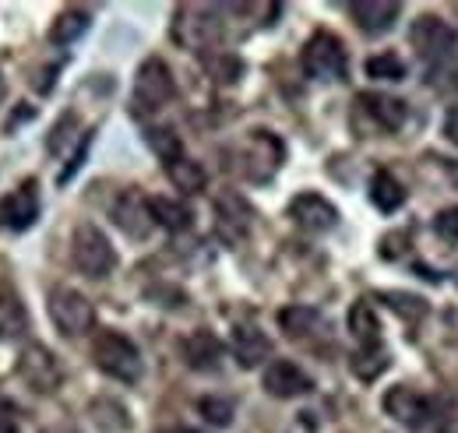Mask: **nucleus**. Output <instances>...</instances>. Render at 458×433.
I'll list each match as a JSON object with an SVG mask.
<instances>
[{
  "label": "nucleus",
  "mask_w": 458,
  "mask_h": 433,
  "mask_svg": "<svg viewBox=\"0 0 458 433\" xmlns=\"http://www.w3.org/2000/svg\"><path fill=\"white\" fill-rule=\"evenodd\" d=\"M43 201H39V180H21L11 194L0 198V229L4 233H25L39 222Z\"/></svg>",
  "instance_id": "7"
},
{
  "label": "nucleus",
  "mask_w": 458,
  "mask_h": 433,
  "mask_svg": "<svg viewBox=\"0 0 458 433\" xmlns=\"http://www.w3.org/2000/svg\"><path fill=\"white\" fill-rule=\"evenodd\" d=\"M360 103H363V109H367V113L374 116V123H377V127H385L388 134L402 131V123H405V116H409L405 103H402V99H395V96H381V92H363V96H360Z\"/></svg>",
  "instance_id": "20"
},
{
  "label": "nucleus",
  "mask_w": 458,
  "mask_h": 433,
  "mask_svg": "<svg viewBox=\"0 0 458 433\" xmlns=\"http://www.w3.org/2000/svg\"><path fill=\"white\" fill-rule=\"evenodd\" d=\"M92 138H96V131H85V134H81V141H78V149H74L71 163L60 169V176H57L60 187H64V183H67V180H71V176H74V173L85 166V156H89V149H92Z\"/></svg>",
  "instance_id": "34"
},
{
  "label": "nucleus",
  "mask_w": 458,
  "mask_h": 433,
  "mask_svg": "<svg viewBox=\"0 0 458 433\" xmlns=\"http://www.w3.org/2000/svg\"><path fill=\"white\" fill-rule=\"evenodd\" d=\"M89 25H92V14L89 11L67 7V11H60L57 18H54V25H50V43L54 47H71V43H78L89 32Z\"/></svg>",
  "instance_id": "21"
},
{
  "label": "nucleus",
  "mask_w": 458,
  "mask_h": 433,
  "mask_svg": "<svg viewBox=\"0 0 458 433\" xmlns=\"http://www.w3.org/2000/svg\"><path fill=\"white\" fill-rule=\"evenodd\" d=\"M283 159H286V149L272 131H250L247 145L240 149V173L254 183H265L276 176Z\"/></svg>",
  "instance_id": "6"
},
{
  "label": "nucleus",
  "mask_w": 458,
  "mask_h": 433,
  "mask_svg": "<svg viewBox=\"0 0 458 433\" xmlns=\"http://www.w3.org/2000/svg\"><path fill=\"white\" fill-rule=\"evenodd\" d=\"M381 405H385V412H388L395 423H402V427H423V423L430 420V398L420 395V391L409 387V384L388 387Z\"/></svg>",
  "instance_id": "12"
},
{
  "label": "nucleus",
  "mask_w": 458,
  "mask_h": 433,
  "mask_svg": "<svg viewBox=\"0 0 458 433\" xmlns=\"http://www.w3.org/2000/svg\"><path fill=\"white\" fill-rule=\"evenodd\" d=\"M370 201H374V208H381L385 216H392V212H399L402 205H405V187H402L392 173L377 169L370 176Z\"/></svg>",
  "instance_id": "23"
},
{
  "label": "nucleus",
  "mask_w": 458,
  "mask_h": 433,
  "mask_svg": "<svg viewBox=\"0 0 458 433\" xmlns=\"http://www.w3.org/2000/svg\"><path fill=\"white\" fill-rule=\"evenodd\" d=\"M145 145H148L166 166L176 163V159H183V141H180V134H176L173 127H148V131H145Z\"/></svg>",
  "instance_id": "28"
},
{
  "label": "nucleus",
  "mask_w": 458,
  "mask_h": 433,
  "mask_svg": "<svg viewBox=\"0 0 458 433\" xmlns=\"http://www.w3.org/2000/svg\"><path fill=\"white\" fill-rule=\"evenodd\" d=\"M279 327L286 331L289 338H307L310 331L321 327V314H318L314 307H300V303H293V307H286V310H279Z\"/></svg>",
  "instance_id": "25"
},
{
  "label": "nucleus",
  "mask_w": 458,
  "mask_h": 433,
  "mask_svg": "<svg viewBox=\"0 0 458 433\" xmlns=\"http://www.w3.org/2000/svg\"><path fill=\"white\" fill-rule=\"evenodd\" d=\"M198 409H201V416H205L212 427H229V423H233V402H229V398L208 395V398L198 402Z\"/></svg>",
  "instance_id": "32"
},
{
  "label": "nucleus",
  "mask_w": 458,
  "mask_h": 433,
  "mask_svg": "<svg viewBox=\"0 0 458 433\" xmlns=\"http://www.w3.org/2000/svg\"><path fill=\"white\" fill-rule=\"evenodd\" d=\"M0 433H21V430H18V427H14L7 416H0Z\"/></svg>",
  "instance_id": "40"
},
{
  "label": "nucleus",
  "mask_w": 458,
  "mask_h": 433,
  "mask_svg": "<svg viewBox=\"0 0 458 433\" xmlns=\"http://www.w3.org/2000/svg\"><path fill=\"white\" fill-rule=\"evenodd\" d=\"M250 205L243 201V198H236V194H223L219 201H216V218H219V233L226 236V240H243L247 236V229H250Z\"/></svg>",
  "instance_id": "19"
},
{
  "label": "nucleus",
  "mask_w": 458,
  "mask_h": 433,
  "mask_svg": "<svg viewBox=\"0 0 458 433\" xmlns=\"http://www.w3.org/2000/svg\"><path fill=\"white\" fill-rule=\"evenodd\" d=\"M71 261L85 278H106L116 268V250L96 222H78L71 233Z\"/></svg>",
  "instance_id": "3"
},
{
  "label": "nucleus",
  "mask_w": 458,
  "mask_h": 433,
  "mask_svg": "<svg viewBox=\"0 0 458 433\" xmlns=\"http://www.w3.org/2000/svg\"><path fill=\"white\" fill-rule=\"evenodd\" d=\"M229 349H233V356H236V363L243 370H254V367H261L272 356V338L261 327L236 325L233 327V338H229Z\"/></svg>",
  "instance_id": "15"
},
{
  "label": "nucleus",
  "mask_w": 458,
  "mask_h": 433,
  "mask_svg": "<svg viewBox=\"0 0 458 433\" xmlns=\"http://www.w3.org/2000/svg\"><path fill=\"white\" fill-rule=\"evenodd\" d=\"M289 218L307 233H328V229L339 225V208L328 198H321L314 191H303L289 201Z\"/></svg>",
  "instance_id": "11"
},
{
  "label": "nucleus",
  "mask_w": 458,
  "mask_h": 433,
  "mask_svg": "<svg viewBox=\"0 0 458 433\" xmlns=\"http://www.w3.org/2000/svg\"><path fill=\"white\" fill-rule=\"evenodd\" d=\"M445 138H448L452 145H458V103L445 113Z\"/></svg>",
  "instance_id": "38"
},
{
  "label": "nucleus",
  "mask_w": 458,
  "mask_h": 433,
  "mask_svg": "<svg viewBox=\"0 0 458 433\" xmlns=\"http://www.w3.org/2000/svg\"><path fill=\"white\" fill-rule=\"evenodd\" d=\"M434 233H437L441 240L458 243V208H448V212H441V216L434 218Z\"/></svg>",
  "instance_id": "37"
},
{
  "label": "nucleus",
  "mask_w": 458,
  "mask_h": 433,
  "mask_svg": "<svg viewBox=\"0 0 458 433\" xmlns=\"http://www.w3.org/2000/svg\"><path fill=\"white\" fill-rule=\"evenodd\" d=\"M455 43H458L455 29L448 21H441V18H434V14L416 18L412 29H409V47L416 50V56H423V60H445V56H452Z\"/></svg>",
  "instance_id": "9"
},
{
  "label": "nucleus",
  "mask_w": 458,
  "mask_h": 433,
  "mask_svg": "<svg viewBox=\"0 0 458 433\" xmlns=\"http://www.w3.org/2000/svg\"><path fill=\"white\" fill-rule=\"evenodd\" d=\"M405 243H409V233H405V229H395V233L381 236V247H377V254H381L385 261H399L402 254H405Z\"/></svg>",
  "instance_id": "36"
},
{
  "label": "nucleus",
  "mask_w": 458,
  "mask_h": 433,
  "mask_svg": "<svg viewBox=\"0 0 458 433\" xmlns=\"http://www.w3.org/2000/svg\"><path fill=\"white\" fill-rule=\"evenodd\" d=\"M18 378L25 380L36 395H54L60 384H64V370H60L57 356L47 345L29 342L18 352Z\"/></svg>",
  "instance_id": "8"
},
{
  "label": "nucleus",
  "mask_w": 458,
  "mask_h": 433,
  "mask_svg": "<svg viewBox=\"0 0 458 433\" xmlns=\"http://www.w3.org/2000/svg\"><path fill=\"white\" fill-rule=\"evenodd\" d=\"M110 216H114L116 229H120L123 236H131V240H145V236L152 233V225H156V218L148 212V198H141L138 191H123V194L116 198Z\"/></svg>",
  "instance_id": "13"
},
{
  "label": "nucleus",
  "mask_w": 458,
  "mask_h": 433,
  "mask_svg": "<svg viewBox=\"0 0 458 433\" xmlns=\"http://www.w3.org/2000/svg\"><path fill=\"white\" fill-rule=\"evenodd\" d=\"M50 321L64 338H81L96 327V307L89 303L85 293L71 285H57L50 293Z\"/></svg>",
  "instance_id": "5"
},
{
  "label": "nucleus",
  "mask_w": 458,
  "mask_h": 433,
  "mask_svg": "<svg viewBox=\"0 0 458 433\" xmlns=\"http://www.w3.org/2000/svg\"><path fill=\"white\" fill-rule=\"evenodd\" d=\"M148 212L156 218V225H163L170 233L191 229V212L180 201H173V198H148Z\"/></svg>",
  "instance_id": "26"
},
{
  "label": "nucleus",
  "mask_w": 458,
  "mask_h": 433,
  "mask_svg": "<svg viewBox=\"0 0 458 433\" xmlns=\"http://www.w3.org/2000/svg\"><path fill=\"white\" fill-rule=\"evenodd\" d=\"M43 433H78V427H71V423H57V427H47Z\"/></svg>",
  "instance_id": "39"
},
{
  "label": "nucleus",
  "mask_w": 458,
  "mask_h": 433,
  "mask_svg": "<svg viewBox=\"0 0 458 433\" xmlns=\"http://www.w3.org/2000/svg\"><path fill=\"white\" fill-rule=\"evenodd\" d=\"M388 349L385 345H374V349H360L352 356V374L360 380H377L385 370H388Z\"/></svg>",
  "instance_id": "29"
},
{
  "label": "nucleus",
  "mask_w": 458,
  "mask_h": 433,
  "mask_svg": "<svg viewBox=\"0 0 458 433\" xmlns=\"http://www.w3.org/2000/svg\"><path fill=\"white\" fill-rule=\"evenodd\" d=\"M4 92H7V85H4V78H0V99H4Z\"/></svg>",
  "instance_id": "42"
},
{
  "label": "nucleus",
  "mask_w": 458,
  "mask_h": 433,
  "mask_svg": "<svg viewBox=\"0 0 458 433\" xmlns=\"http://www.w3.org/2000/svg\"><path fill=\"white\" fill-rule=\"evenodd\" d=\"M92 363L114 380H123V384H138L141 374H145V363H141V352L138 345L120 335V331H99L96 342H92Z\"/></svg>",
  "instance_id": "1"
},
{
  "label": "nucleus",
  "mask_w": 458,
  "mask_h": 433,
  "mask_svg": "<svg viewBox=\"0 0 458 433\" xmlns=\"http://www.w3.org/2000/svg\"><path fill=\"white\" fill-rule=\"evenodd\" d=\"M261 387L272 395V398H300L314 387V380L307 378L293 360H276L265 367V378H261Z\"/></svg>",
  "instance_id": "14"
},
{
  "label": "nucleus",
  "mask_w": 458,
  "mask_h": 433,
  "mask_svg": "<svg viewBox=\"0 0 458 433\" xmlns=\"http://www.w3.org/2000/svg\"><path fill=\"white\" fill-rule=\"evenodd\" d=\"M212 74H216L223 85H233V81L243 74V64L229 54H216V60H212Z\"/></svg>",
  "instance_id": "35"
},
{
  "label": "nucleus",
  "mask_w": 458,
  "mask_h": 433,
  "mask_svg": "<svg viewBox=\"0 0 458 433\" xmlns=\"http://www.w3.org/2000/svg\"><path fill=\"white\" fill-rule=\"evenodd\" d=\"M166 433H198V430H191V427H173V430H166Z\"/></svg>",
  "instance_id": "41"
},
{
  "label": "nucleus",
  "mask_w": 458,
  "mask_h": 433,
  "mask_svg": "<svg viewBox=\"0 0 458 433\" xmlns=\"http://www.w3.org/2000/svg\"><path fill=\"white\" fill-rule=\"evenodd\" d=\"M349 14L367 36H381L399 21L402 4L399 0H360V4L349 7Z\"/></svg>",
  "instance_id": "17"
},
{
  "label": "nucleus",
  "mask_w": 458,
  "mask_h": 433,
  "mask_svg": "<svg viewBox=\"0 0 458 433\" xmlns=\"http://www.w3.org/2000/svg\"><path fill=\"white\" fill-rule=\"evenodd\" d=\"M381 300L388 303V310L392 314H399L402 321H423L427 318V310H430V303L423 300V296H416V293H399V289H388V293H381Z\"/></svg>",
  "instance_id": "27"
},
{
  "label": "nucleus",
  "mask_w": 458,
  "mask_h": 433,
  "mask_svg": "<svg viewBox=\"0 0 458 433\" xmlns=\"http://www.w3.org/2000/svg\"><path fill=\"white\" fill-rule=\"evenodd\" d=\"M74 127H78V116H74V113H64L57 123H54V131H50V138H47V152H50V156H57L60 149L71 141V131H74Z\"/></svg>",
  "instance_id": "33"
},
{
  "label": "nucleus",
  "mask_w": 458,
  "mask_h": 433,
  "mask_svg": "<svg viewBox=\"0 0 458 433\" xmlns=\"http://www.w3.org/2000/svg\"><path fill=\"white\" fill-rule=\"evenodd\" d=\"M92 420L103 427V430H127L131 420H127V409L114 402V398H96L92 402Z\"/></svg>",
  "instance_id": "30"
},
{
  "label": "nucleus",
  "mask_w": 458,
  "mask_h": 433,
  "mask_svg": "<svg viewBox=\"0 0 458 433\" xmlns=\"http://www.w3.org/2000/svg\"><path fill=\"white\" fill-rule=\"evenodd\" d=\"M367 74L377 81H402L405 78V64L395 54H377L367 60Z\"/></svg>",
  "instance_id": "31"
},
{
  "label": "nucleus",
  "mask_w": 458,
  "mask_h": 433,
  "mask_svg": "<svg viewBox=\"0 0 458 433\" xmlns=\"http://www.w3.org/2000/svg\"><path fill=\"white\" fill-rule=\"evenodd\" d=\"M300 67L307 78L314 81H339L345 78V47L343 39L328 29L314 32L307 43H303V54H300Z\"/></svg>",
  "instance_id": "4"
},
{
  "label": "nucleus",
  "mask_w": 458,
  "mask_h": 433,
  "mask_svg": "<svg viewBox=\"0 0 458 433\" xmlns=\"http://www.w3.org/2000/svg\"><path fill=\"white\" fill-rule=\"evenodd\" d=\"M180 349H183V363H187L191 370H198V374L219 370V363H223V356H226V345H223L212 331H194V335H187Z\"/></svg>",
  "instance_id": "16"
},
{
  "label": "nucleus",
  "mask_w": 458,
  "mask_h": 433,
  "mask_svg": "<svg viewBox=\"0 0 458 433\" xmlns=\"http://www.w3.org/2000/svg\"><path fill=\"white\" fill-rule=\"evenodd\" d=\"M173 36L176 43L191 47V50H208L216 39H219V21H216V11L208 7H180L176 11V25H173Z\"/></svg>",
  "instance_id": "10"
},
{
  "label": "nucleus",
  "mask_w": 458,
  "mask_h": 433,
  "mask_svg": "<svg viewBox=\"0 0 458 433\" xmlns=\"http://www.w3.org/2000/svg\"><path fill=\"white\" fill-rule=\"evenodd\" d=\"M29 327H32V321H29L21 296L11 285H4L0 289V342H21L29 335Z\"/></svg>",
  "instance_id": "18"
},
{
  "label": "nucleus",
  "mask_w": 458,
  "mask_h": 433,
  "mask_svg": "<svg viewBox=\"0 0 458 433\" xmlns=\"http://www.w3.org/2000/svg\"><path fill=\"white\" fill-rule=\"evenodd\" d=\"M349 331H352V338L360 342V349L381 345V325H377V314H374V307H370L367 300H356V303L349 307Z\"/></svg>",
  "instance_id": "22"
},
{
  "label": "nucleus",
  "mask_w": 458,
  "mask_h": 433,
  "mask_svg": "<svg viewBox=\"0 0 458 433\" xmlns=\"http://www.w3.org/2000/svg\"><path fill=\"white\" fill-rule=\"evenodd\" d=\"M176 96V81H173L170 64L163 56H148L141 60L138 74H134V92H131V116H148L170 106Z\"/></svg>",
  "instance_id": "2"
},
{
  "label": "nucleus",
  "mask_w": 458,
  "mask_h": 433,
  "mask_svg": "<svg viewBox=\"0 0 458 433\" xmlns=\"http://www.w3.org/2000/svg\"><path fill=\"white\" fill-rule=\"evenodd\" d=\"M166 176H170L173 187L183 191V194H201V191L208 187L205 166L194 163V159H176V163H170L166 166Z\"/></svg>",
  "instance_id": "24"
}]
</instances>
